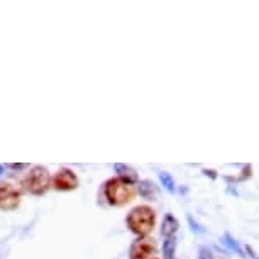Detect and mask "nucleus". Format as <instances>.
I'll use <instances>...</instances> for the list:
<instances>
[{"label": "nucleus", "instance_id": "f257e3e1", "mask_svg": "<svg viewBox=\"0 0 259 259\" xmlns=\"http://www.w3.org/2000/svg\"><path fill=\"white\" fill-rule=\"evenodd\" d=\"M125 222L131 232L139 237H146L153 231V227L156 224V212L151 207H146V205L136 207L127 215Z\"/></svg>", "mask_w": 259, "mask_h": 259}, {"label": "nucleus", "instance_id": "f03ea898", "mask_svg": "<svg viewBox=\"0 0 259 259\" xmlns=\"http://www.w3.org/2000/svg\"><path fill=\"white\" fill-rule=\"evenodd\" d=\"M104 195L107 203L112 207H122L134 198V190L131 185L120 182L119 178H112L104 185Z\"/></svg>", "mask_w": 259, "mask_h": 259}, {"label": "nucleus", "instance_id": "7ed1b4c3", "mask_svg": "<svg viewBox=\"0 0 259 259\" xmlns=\"http://www.w3.org/2000/svg\"><path fill=\"white\" fill-rule=\"evenodd\" d=\"M22 185L31 195H36V197L45 195L48 192V188H50V175H48V169L45 166H34L29 171L27 177L24 178Z\"/></svg>", "mask_w": 259, "mask_h": 259}, {"label": "nucleus", "instance_id": "20e7f679", "mask_svg": "<svg viewBox=\"0 0 259 259\" xmlns=\"http://www.w3.org/2000/svg\"><path fill=\"white\" fill-rule=\"evenodd\" d=\"M53 188L56 192H73L78 188V177L75 175V171L61 168L58 173L53 177Z\"/></svg>", "mask_w": 259, "mask_h": 259}, {"label": "nucleus", "instance_id": "39448f33", "mask_svg": "<svg viewBox=\"0 0 259 259\" xmlns=\"http://www.w3.org/2000/svg\"><path fill=\"white\" fill-rule=\"evenodd\" d=\"M21 205V193L11 183H0V210H16Z\"/></svg>", "mask_w": 259, "mask_h": 259}, {"label": "nucleus", "instance_id": "423d86ee", "mask_svg": "<svg viewBox=\"0 0 259 259\" xmlns=\"http://www.w3.org/2000/svg\"><path fill=\"white\" fill-rule=\"evenodd\" d=\"M156 252V244L153 239L149 237H139L133 242L129 249L131 259H148Z\"/></svg>", "mask_w": 259, "mask_h": 259}, {"label": "nucleus", "instance_id": "0eeeda50", "mask_svg": "<svg viewBox=\"0 0 259 259\" xmlns=\"http://www.w3.org/2000/svg\"><path fill=\"white\" fill-rule=\"evenodd\" d=\"M114 168H115V171H117V175H119V180H120V182H124V183H127V185H134V183H138V182H139L138 173H136V169H134V168H131V166L117 163V164L114 166Z\"/></svg>", "mask_w": 259, "mask_h": 259}, {"label": "nucleus", "instance_id": "6e6552de", "mask_svg": "<svg viewBox=\"0 0 259 259\" xmlns=\"http://www.w3.org/2000/svg\"><path fill=\"white\" fill-rule=\"evenodd\" d=\"M139 195L144 200H148V202H154V200L158 198V188H156L154 183L149 182V180H143V182L139 183Z\"/></svg>", "mask_w": 259, "mask_h": 259}, {"label": "nucleus", "instance_id": "1a4fd4ad", "mask_svg": "<svg viewBox=\"0 0 259 259\" xmlns=\"http://www.w3.org/2000/svg\"><path fill=\"white\" fill-rule=\"evenodd\" d=\"M178 227H180V224L177 219H175V215L168 213V215H164L163 224H161V234H163L164 237H171V236H175Z\"/></svg>", "mask_w": 259, "mask_h": 259}, {"label": "nucleus", "instance_id": "9d476101", "mask_svg": "<svg viewBox=\"0 0 259 259\" xmlns=\"http://www.w3.org/2000/svg\"><path fill=\"white\" fill-rule=\"evenodd\" d=\"M222 244L226 246L227 249H231L232 252H236L237 256H241V257H246V254H244V251H242V247L239 246V242L234 239L231 234H226V236L222 237Z\"/></svg>", "mask_w": 259, "mask_h": 259}, {"label": "nucleus", "instance_id": "9b49d317", "mask_svg": "<svg viewBox=\"0 0 259 259\" xmlns=\"http://www.w3.org/2000/svg\"><path fill=\"white\" fill-rule=\"evenodd\" d=\"M175 251H177V237H175V236L166 237V241L163 244V256L166 259H173L175 257Z\"/></svg>", "mask_w": 259, "mask_h": 259}, {"label": "nucleus", "instance_id": "f8f14e48", "mask_svg": "<svg viewBox=\"0 0 259 259\" xmlns=\"http://www.w3.org/2000/svg\"><path fill=\"white\" fill-rule=\"evenodd\" d=\"M159 182H161V185L168 190L169 193H175L177 192V185H175V180H173V177H171L169 173H166V171H159Z\"/></svg>", "mask_w": 259, "mask_h": 259}, {"label": "nucleus", "instance_id": "ddd939ff", "mask_svg": "<svg viewBox=\"0 0 259 259\" xmlns=\"http://www.w3.org/2000/svg\"><path fill=\"white\" fill-rule=\"evenodd\" d=\"M197 259H217L215 252L208 246H202L198 249V257Z\"/></svg>", "mask_w": 259, "mask_h": 259}, {"label": "nucleus", "instance_id": "4468645a", "mask_svg": "<svg viewBox=\"0 0 259 259\" xmlns=\"http://www.w3.org/2000/svg\"><path fill=\"white\" fill-rule=\"evenodd\" d=\"M188 222H190V226H192V231H195V232H200V234L205 232V229H203L202 226H200L198 222H195V221H193V217H192V215H188Z\"/></svg>", "mask_w": 259, "mask_h": 259}, {"label": "nucleus", "instance_id": "2eb2a0df", "mask_svg": "<svg viewBox=\"0 0 259 259\" xmlns=\"http://www.w3.org/2000/svg\"><path fill=\"white\" fill-rule=\"evenodd\" d=\"M9 168H12V169H16V171H21L24 168H27V164L26 163H16V164H9Z\"/></svg>", "mask_w": 259, "mask_h": 259}, {"label": "nucleus", "instance_id": "dca6fc26", "mask_svg": "<svg viewBox=\"0 0 259 259\" xmlns=\"http://www.w3.org/2000/svg\"><path fill=\"white\" fill-rule=\"evenodd\" d=\"M203 173H205V175H207V177H210V178H213V180H215V178H217V175H215V171H213V169H203Z\"/></svg>", "mask_w": 259, "mask_h": 259}, {"label": "nucleus", "instance_id": "f3484780", "mask_svg": "<svg viewBox=\"0 0 259 259\" xmlns=\"http://www.w3.org/2000/svg\"><path fill=\"white\" fill-rule=\"evenodd\" d=\"M246 251H247L249 254H251V257H252V259H257V257H256V254H254V252H252V249H251V247H249V246H246Z\"/></svg>", "mask_w": 259, "mask_h": 259}, {"label": "nucleus", "instance_id": "a211bd4d", "mask_svg": "<svg viewBox=\"0 0 259 259\" xmlns=\"http://www.w3.org/2000/svg\"><path fill=\"white\" fill-rule=\"evenodd\" d=\"M4 169H6V166H4V164H0V175L4 173Z\"/></svg>", "mask_w": 259, "mask_h": 259}, {"label": "nucleus", "instance_id": "6ab92c4d", "mask_svg": "<svg viewBox=\"0 0 259 259\" xmlns=\"http://www.w3.org/2000/svg\"><path fill=\"white\" fill-rule=\"evenodd\" d=\"M217 259H226V257H224V256H217Z\"/></svg>", "mask_w": 259, "mask_h": 259}]
</instances>
